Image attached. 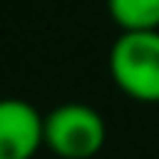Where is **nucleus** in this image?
Masks as SVG:
<instances>
[{
    "mask_svg": "<svg viewBox=\"0 0 159 159\" xmlns=\"http://www.w3.org/2000/svg\"><path fill=\"white\" fill-rule=\"evenodd\" d=\"M118 30H159V0H106Z\"/></svg>",
    "mask_w": 159,
    "mask_h": 159,
    "instance_id": "4",
    "label": "nucleus"
},
{
    "mask_svg": "<svg viewBox=\"0 0 159 159\" xmlns=\"http://www.w3.org/2000/svg\"><path fill=\"white\" fill-rule=\"evenodd\" d=\"M106 144V121L89 103H59L44 115V148L59 159H91Z\"/></svg>",
    "mask_w": 159,
    "mask_h": 159,
    "instance_id": "2",
    "label": "nucleus"
},
{
    "mask_svg": "<svg viewBox=\"0 0 159 159\" xmlns=\"http://www.w3.org/2000/svg\"><path fill=\"white\" fill-rule=\"evenodd\" d=\"M109 74L127 97L159 103V30H124L109 50Z\"/></svg>",
    "mask_w": 159,
    "mask_h": 159,
    "instance_id": "1",
    "label": "nucleus"
},
{
    "mask_svg": "<svg viewBox=\"0 0 159 159\" xmlns=\"http://www.w3.org/2000/svg\"><path fill=\"white\" fill-rule=\"evenodd\" d=\"M44 144V118L21 97L0 100V159H33Z\"/></svg>",
    "mask_w": 159,
    "mask_h": 159,
    "instance_id": "3",
    "label": "nucleus"
}]
</instances>
